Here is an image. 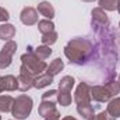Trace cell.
<instances>
[{
	"label": "cell",
	"mask_w": 120,
	"mask_h": 120,
	"mask_svg": "<svg viewBox=\"0 0 120 120\" xmlns=\"http://www.w3.org/2000/svg\"><path fill=\"white\" fill-rule=\"evenodd\" d=\"M64 68V63H63V60L61 59H55L49 66H48V68H46V73L49 74V75H52V77H55V75H57L60 71Z\"/></svg>",
	"instance_id": "cell-19"
},
{
	"label": "cell",
	"mask_w": 120,
	"mask_h": 120,
	"mask_svg": "<svg viewBox=\"0 0 120 120\" xmlns=\"http://www.w3.org/2000/svg\"><path fill=\"white\" fill-rule=\"evenodd\" d=\"M42 101H49V102H57V91L49 90L42 94Z\"/></svg>",
	"instance_id": "cell-25"
},
{
	"label": "cell",
	"mask_w": 120,
	"mask_h": 120,
	"mask_svg": "<svg viewBox=\"0 0 120 120\" xmlns=\"http://www.w3.org/2000/svg\"><path fill=\"white\" fill-rule=\"evenodd\" d=\"M106 87L109 88V91L112 92L113 96H116L117 94H120V82L119 81H116V80H112V81L106 82Z\"/></svg>",
	"instance_id": "cell-26"
},
{
	"label": "cell",
	"mask_w": 120,
	"mask_h": 120,
	"mask_svg": "<svg viewBox=\"0 0 120 120\" xmlns=\"http://www.w3.org/2000/svg\"><path fill=\"white\" fill-rule=\"evenodd\" d=\"M64 55L71 64L81 66L94 55V45L87 38H74L64 46Z\"/></svg>",
	"instance_id": "cell-1"
},
{
	"label": "cell",
	"mask_w": 120,
	"mask_h": 120,
	"mask_svg": "<svg viewBox=\"0 0 120 120\" xmlns=\"http://www.w3.org/2000/svg\"><path fill=\"white\" fill-rule=\"evenodd\" d=\"M73 102L71 92H59L57 91V103L60 106H68Z\"/></svg>",
	"instance_id": "cell-22"
},
{
	"label": "cell",
	"mask_w": 120,
	"mask_h": 120,
	"mask_svg": "<svg viewBox=\"0 0 120 120\" xmlns=\"http://www.w3.org/2000/svg\"><path fill=\"white\" fill-rule=\"evenodd\" d=\"M116 10H117V11H119V13H120V0H119V1H117V8H116Z\"/></svg>",
	"instance_id": "cell-31"
},
{
	"label": "cell",
	"mask_w": 120,
	"mask_h": 120,
	"mask_svg": "<svg viewBox=\"0 0 120 120\" xmlns=\"http://www.w3.org/2000/svg\"><path fill=\"white\" fill-rule=\"evenodd\" d=\"M82 1H85V3H91V1H95V0H82Z\"/></svg>",
	"instance_id": "cell-32"
},
{
	"label": "cell",
	"mask_w": 120,
	"mask_h": 120,
	"mask_svg": "<svg viewBox=\"0 0 120 120\" xmlns=\"http://www.w3.org/2000/svg\"><path fill=\"white\" fill-rule=\"evenodd\" d=\"M57 38H59L57 32H56V31H53V32H49V34H45V35H42L41 41H42V45L52 46L53 43H56V42H57Z\"/></svg>",
	"instance_id": "cell-23"
},
{
	"label": "cell",
	"mask_w": 120,
	"mask_h": 120,
	"mask_svg": "<svg viewBox=\"0 0 120 120\" xmlns=\"http://www.w3.org/2000/svg\"><path fill=\"white\" fill-rule=\"evenodd\" d=\"M34 52H35V55H36L41 60L49 59L50 55H52V49H50V46H46V45H41V46H38L36 49H34Z\"/></svg>",
	"instance_id": "cell-21"
},
{
	"label": "cell",
	"mask_w": 120,
	"mask_h": 120,
	"mask_svg": "<svg viewBox=\"0 0 120 120\" xmlns=\"http://www.w3.org/2000/svg\"><path fill=\"white\" fill-rule=\"evenodd\" d=\"M117 81H119V82H120V75H119V80H117Z\"/></svg>",
	"instance_id": "cell-33"
},
{
	"label": "cell",
	"mask_w": 120,
	"mask_h": 120,
	"mask_svg": "<svg viewBox=\"0 0 120 120\" xmlns=\"http://www.w3.org/2000/svg\"><path fill=\"white\" fill-rule=\"evenodd\" d=\"M60 120H77V119L73 117V116H64V117H61Z\"/></svg>",
	"instance_id": "cell-30"
},
{
	"label": "cell",
	"mask_w": 120,
	"mask_h": 120,
	"mask_svg": "<svg viewBox=\"0 0 120 120\" xmlns=\"http://www.w3.org/2000/svg\"><path fill=\"white\" fill-rule=\"evenodd\" d=\"M14 105V98L10 95H0V113L11 112Z\"/></svg>",
	"instance_id": "cell-16"
},
{
	"label": "cell",
	"mask_w": 120,
	"mask_h": 120,
	"mask_svg": "<svg viewBox=\"0 0 120 120\" xmlns=\"http://www.w3.org/2000/svg\"><path fill=\"white\" fill-rule=\"evenodd\" d=\"M106 112H108L113 119L120 117V96H115V98H112V99L108 102Z\"/></svg>",
	"instance_id": "cell-13"
},
{
	"label": "cell",
	"mask_w": 120,
	"mask_h": 120,
	"mask_svg": "<svg viewBox=\"0 0 120 120\" xmlns=\"http://www.w3.org/2000/svg\"><path fill=\"white\" fill-rule=\"evenodd\" d=\"M0 120H1V116H0Z\"/></svg>",
	"instance_id": "cell-35"
},
{
	"label": "cell",
	"mask_w": 120,
	"mask_h": 120,
	"mask_svg": "<svg viewBox=\"0 0 120 120\" xmlns=\"http://www.w3.org/2000/svg\"><path fill=\"white\" fill-rule=\"evenodd\" d=\"M91 98H92V101H95L98 103H106L115 96L112 95V92L109 91V88L105 84V85H94V87H91Z\"/></svg>",
	"instance_id": "cell-6"
},
{
	"label": "cell",
	"mask_w": 120,
	"mask_h": 120,
	"mask_svg": "<svg viewBox=\"0 0 120 120\" xmlns=\"http://www.w3.org/2000/svg\"><path fill=\"white\" fill-rule=\"evenodd\" d=\"M50 84H53V77L49 75L46 71L42 73V74H39V75L35 77V80H34V88H36V90L46 88V87H49Z\"/></svg>",
	"instance_id": "cell-12"
},
{
	"label": "cell",
	"mask_w": 120,
	"mask_h": 120,
	"mask_svg": "<svg viewBox=\"0 0 120 120\" xmlns=\"http://www.w3.org/2000/svg\"><path fill=\"white\" fill-rule=\"evenodd\" d=\"M48 68V63L45 60H41L34 52V48L28 46L27 53H24L21 56V67H20V73L27 74L31 77H38L39 74L45 73Z\"/></svg>",
	"instance_id": "cell-2"
},
{
	"label": "cell",
	"mask_w": 120,
	"mask_h": 120,
	"mask_svg": "<svg viewBox=\"0 0 120 120\" xmlns=\"http://www.w3.org/2000/svg\"><path fill=\"white\" fill-rule=\"evenodd\" d=\"M91 15H92V27H102L108 24V15L103 8L95 7L91 11Z\"/></svg>",
	"instance_id": "cell-9"
},
{
	"label": "cell",
	"mask_w": 120,
	"mask_h": 120,
	"mask_svg": "<svg viewBox=\"0 0 120 120\" xmlns=\"http://www.w3.org/2000/svg\"><path fill=\"white\" fill-rule=\"evenodd\" d=\"M18 90V82H17V77L8 74V75H1L0 77V94L4 91H13Z\"/></svg>",
	"instance_id": "cell-8"
},
{
	"label": "cell",
	"mask_w": 120,
	"mask_h": 120,
	"mask_svg": "<svg viewBox=\"0 0 120 120\" xmlns=\"http://www.w3.org/2000/svg\"><path fill=\"white\" fill-rule=\"evenodd\" d=\"M34 80H35L34 77L20 73V74H18V77H17L18 90L21 91V92H27V91H30L31 88H34Z\"/></svg>",
	"instance_id": "cell-10"
},
{
	"label": "cell",
	"mask_w": 120,
	"mask_h": 120,
	"mask_svg": "<svg viewBox=\"0 0 120 120\" xmlns=\"http://www.w3.org/2000/svg\"><path fill=\"white\" fill-rule=\"evenodd\" d=\"M38 30H39V32L42 35H45V34H49V32L55 31V24L52 22V20L45 18V20L38 21Z\"/></svg>",
	"instance_id": "cell-20"
},
{
	"label": "cell",
	"mask_w": 120,
	"mask_h": 120,
	"mask_svg": "<svg viewBox=\"0 0 120 120\" xmlns=\"http://www.w3.org/2000/svg\"><path fill=\"white\" fill-rule=\"evenodd\" d=\"M38 10L36 8H34V7H24L22 10H21V14H20V20H21V22L24 24V25H35V24H38Z\"/></svg>",
	"instance_id": "cell-7"
},
{
	"label": "cell",
	"mask_w": 120,
	"mask_h": 120,
	"mask_svg": "<svg viewBox=\"0 0 120 120\" xmlns=\"http://www.w3.org/2000/svg\"><path fill=\"white\" fill-rule=\"evenodd\" d=\"M56 102H49V101H41V105L38 108V112L42 117H46L49 113H52L53 110H56Z\"/></svg>",
	"instance_id": "cell-18"
},
{
	"label": "cell",
	"mask_w": 120,
	"mask_h": 120,
	"mask_svg": "<svg viewBox=\"0 0 120 120\" xmlns=\"http://www.w3.org/2000/svg\"><path fill=\"white\" fill-rule=\"evenodd\" d=\"M77 112L80 116H82V119H91L95 115V108L92 106V103H81L77 105Z\"/></svg>",
	"instance_id": "cell-15"
},
{
	"label": "cell",
	"mask_w": 120,
	"mask_h": 120,
	"mask_svg": "<svg viewBox=\"0 0 120 120\" xmlns=\"http://www.w3.org/2000/svg\"><path fill=\"white\" fill-rule=\"evenodd\" d=\"M88 120H116V119H113L106 110H103V112H101V113H98V115H94V116Z\"/></svg>",
	"instance_id": "cell-27"
},
{
	"label": "cell",
	"mask_w": 120,
	"mask_h": 120,
	"mask_svg": "<svg viewBox=\"0 0 120 120\" xmlns=\"http://www.w3.org/2000/svg\"><path fill=\"white\" fill-rule=\"evenodd\" d=\"M119 30H120V22H119Z\"/></svg>",
	"instance_id": "cell-34"
},
{
	"label": "cell",
	"mask_w": 120,
	"mask_h": 120,
	"mask_svg": "<svg viewBox=\"0 0 120 120\" xmlns=\"http://www.w3.org/2000/svg\"><path fill=\"white\" fill-rule=\"evenodd\" d=\"M73 101L77 103V105H81V103H91L92 98H91V85L88 82H80L78 87L75 88L74 92V96H73Z\"/></svg>",
	"instance_id": "cell-5"
},
{
	"label": "cell",
	"mask_w": 120,
	"mask_h": 120,
	"mask_svg": "<svg viewBox=\"0 0 120 120\" xmlns=\"http://www.w3.org/2000/svg\"><path fill=\"white\" fill-rule=\"evenodd\" d=\"M15 27L13 24H8V22H3L0 25V39L1 41H13V38L15 36Z\"/></svg>",
	"instance_id": "cell-11"
},
{
	"label": "cell",
	"mask_w": 120,
	"mask_h": 120,
	"mask_svg": "<svg viewBox=\"0 0 120 120\" xmlns=\"http://www.w3.org/2000/svg\"><path fill=\"white\" fill-rule=\"evenodd\" d=\"M117 1L119 0H99V7L103 8L105 11H115L117 8Z\"/></svg>",
	"instance_id": "cell-24"
},
{
	"label": "cell",
	"mask_w": 120,
	"mask_h": 120,
	"mask_svg": "<svg viewBox=\"0 0 120 120\" xmlns=\"http://www.w3.org/2000/svg\"><path fill=\"white\" fill-rule=\"evenodd\" d=\"M8 20H10V13L0 6V22H7Z\"/></svg>",
	"instance_id": "cell-28"
},
{
	"label": "cell",
	"mask_w": 120,
	"mask_h": 120,
	"mask_svg": "<svg viewBox=\"0 0 120 120\" xmlns=\"http://www.w3.org/2000/svg\"><path fill=\"white\" fill-rule=\"evenodd\" d=\"M38 13L41 15H43L48 20H52L55 17V7L52 6V3L49 1H41L38 4Z\"/></svg>",
	"instance_id": "cell-14"
},
{
	"label": "cell",
	"mask_w": 120,
	"mask_h": 120,
	"mask_svg": "<svg viewBox=\"0 0 120 120\" xmlns=\"http://www.w3.org/2000/svg\"><path fill=\"white\" fill-rule=\"evenodd\" d=\"M74 77L71 75H64L63 78H60L59 81V92H71L73 87H74Z\"/></svg>",
	"instance_id": "cell-17"
},
{
	"label": "cell",
	"mask_w": 120,
	"mask_h": 120,
	"mask_svg": "<svg viewBox=\"0 0 120 120\" xmlns=\"http://www.w3.org/2000/svg\"><path fill=\"white\" fill-rule=\"evenodd\" d=\"M32 106H34V101L32 98L21 94L14 99V105L11 109V115L17 120H25L32 112Z\"/></svg>",
	"instance_id": "cell-3"
},
{
	"label": "cell",
	"mask_w": 120,
	"mask_h": 120,
	"mask_svg": "<svg viewBox=\"0 0 120 120\" xmlns=\"http://www.w3.org/2000/svg\"><path fill=\"white\" fill-rule=\"evenodd\" d=\"M17 52V42L14 41H8L4 43V46L0 50V68H7L10 67L13 56Z\"/></svg>",
	"instance_id": "cell-4"
},
{
	"label": "cell",
	"mask_w": 120,
	"mask_h": 120,
	"mask_svg": "<svg viewBox=\"0 0 120 120\" xmlns=\"http://www.w3.org/2000/svg\"><path fill=\"white\" fill-rule=\"evenodd\" d=\"M60 116H61L60 112L56 109V110H53L52 113H49L46 117H43V120H60Z\"/></svg>",
	"instance_id": "cell-29"
}]
</instances>
